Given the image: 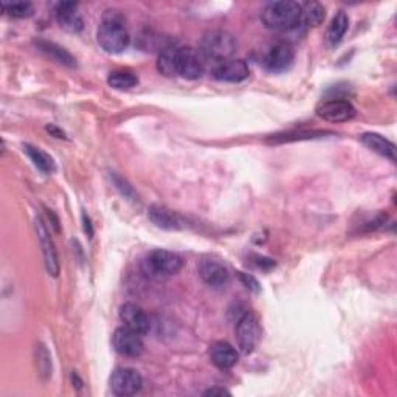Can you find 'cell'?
Listing matches in <instances>:
<instances>
[{"label": "cell", "mask_w": 397, "mask_h": 397, "mask_svg": "<svg viewBox=\"0 0 397 397\" xmlns=\"http://www.w3.org/2000/svg\"><path fill=\"white\" fill-rule=\"evenodd\" d=\"M97 39L99 47L107 53L118 55L125 52L131 42V36L123 16L117 11H106L98 27Z\"/></svg>", "instance_id": "1"}, {"label": "cell", "mask_w": 397, "mask_h": 397, "mask_svg": "<svg viewBox=\"0 0 397 397\" xmlns=\"http://www.w3.org/2000/svg\"><path fill=\"white\" fill-rule=\"evenodd\" d=\"M263 24L273 32L295 30L302 22V6L293 0H279L265 6L261 14Z\"/></svg>", "instance_id": "2"}, {"label": "cell", "mask_w": 397, "mask_h": 397, "mask_svg": "<svg viewBox=\"0 0 397 397\" xmlns=\"http://www.w3.org/2000/svg\"><path fill=\"white\" fill-rule=\"evenodd\" d=\"M236 48V38L225 30H208L200 39V53L216 64L232 60Z\"/></svg>", "instance_id": "3"}, {"label": "cell", "mask_w": 397, "mask_h": 397, "mask_svg": "<svg viewBox=\"0 0 397 397\" xmlns=\"http://www.w3.org/2000/svg\"><path fill=\"white\" fill-rule=\"evenodd\" d=\"M183 259L180 258L174 251L169 250H154L144 258L143 269L151 278L163 279L169 278L172 275L182 270Z\"/></svg>", "instance_id": "4"}, {"label": "cell", "mask_w": 397, "mask_h": 397, "mask_svg": "<svg viewBox=\"0 0 397 397\" xmlns=\"http://www.w3.org/2000/svg\"><path fill=\"white\" fill-rule=\"evenodd\" d=\"M236 340L242 354H251L261 340V328L255 314L245 312L236 323Z\"/></svg>", "instance_id": "5"}, {"label": "cell", "mask_w": 397, "mask_h": 397, "mask_svg": "<svg viewBox=\"0 0 397 397\" xmlns=\"http://www.w3.org/2000/svg\"><path fill=\"white\" fill-rule=\"evenodd\" d=\"M36 227V233H38V239H39V245L42 249V255H44V264L46 269L52 277H57L60 275V258H57V251L55 247V242L52 239V235H50L48 228L46 225L44 219L38 216L34 222Z\"/></svg>", "instance_id": "6"}, {"label": "cell", "mask_w": 397, "mask_h": 397, "mask_svg": "<svg viewBox=\"0 0 397 397\" xmlns=\"http://www.w3.org/2000/svg\"><path fill=\"white\" fill-rule=\"evenodd\" d=\"M143 377L139 371L132 368H120L111 375V389L113 394L127 397L134 396L141 389Z\"/></svg>", "instance_id": "7"}, {"label": "cell", "mask_w": 397, "mask_h": 397, "mask_svg": "<svg viewBox=\"0 0 397 397\" xmlns=\"http://www.w3.org/2000/svg\"><path fill=\"white\" fill-rule=\"evenodd\" d=\"M356 107L346 99H328L316 107V115L329 123H344L356 117Z\"/></svg>", "instance_id": "8"}, {"label": "cell", "mask_w": 397, "mask_h": 397, "mask_svg": "<svg viewBox=\"0 0 397 397\" xmlns=\"http://www.w3.org/2000/svg\"><path fill=\"white\" fill-rule=\"evenodd\" d=\"M199 275L205 284L214 288L225 287L230 283L228 267L214 258L202 259L199 264Z\"/></svg>", "instance_id": "9"}, {"label": "cell", "mask_w": 397, "mask_h": 397, "mask_svg": "<svg viewBox=\"0 0 397 397\" xmlns=\"http://www.w3.org/2000/svg\"><path fill=\"white\" fill-rule=\"evenodd\" d=\"M295 60V50L291 44L279 42L273 46L264 57V67L270 74H283V71L292 67Z\"/></svg>", "instance_id": "10"}, {"label": "cell", "mask_w": 397, "mask_h": 397, "mask_svg": "<svg viewBox=\"0 0 397 397\" xmlns=\"http://www.w3.org/2000/svg\"><path fill=\"white\" fill-rule=\"evenodd\" d=\"M112 344L117 352L126 357H139L144 349L141 335L129 328H118L112 335Z\"/></svg>", "instance_id": "11"}, {"label": "cell", "mask_w": 397, "mask_h": 397, "mask_svg": "<svg viewBox=\"0 0 397 397\" xmlns=\"http://www.w3.org/2000/svg\"><path fill=\"white\" fill-rule=\"evenodd\" d=\"M202 75H204V62H202L197 50L191 47H179L177 76L199 79Z\"/></svg>", "instance_id": "12"}, {"label": "cell", "mask_w": 397, "mask_h": 397, "mask_svg": "<svg viewBox=\"0 0 397 397\" xmlns=\"http://www.w3.org/2000/svg\"><path fill=\"white\" fill-rule=\"evenodd\" d=\"M213 75L218 81L223 83H241L250 75V69L244 60H227L216 64L213 69Z\"/></svg>", "instance_id": "13"}, {"label": "cell", "mask_w": 397, "mask_h": 397, "mask_svg": "<svg viewBox=\"0 0 397 397\" xmlns=\"http://www.w3.org/2000/svg\"><path fill=\"white\" fill-rule=\"evenodd\" d=\"M120 319L126 328L140 335H146L151 329L149 316L140 306L134 305V302H126V305L120 307Z\"/></svg>", "instance_id": "14"}, {"label": "cell", "mask_w": 397, "mask_h": 397, "mask_svg": "<svg viewBox=\"0 0 397 397\" xmlns=\"http://www.w3.org/2000/svg\"><path fill=\"white\" fill-rule=\"evenodd\" d=\"M55 18L60 27L69 33H79L84 28L81 13L74 2L57 4L55 6Z\"/></svg>", "instance_id": "15"}, {"label": "cell", "mask_w": 397, "mask_h": 397, "mask_svg": "<svg viewBox=\"0 0 397 397\" xmlns=\"http://www.w3.org/2000/svg\"><path fill=\"white\" fill-rule=\"evenodd\" d=\"M210 357L211 362L218 366L219 370H230V368H233L239 362V352L227 342L214 343L210 349Z\"/></svg>", "instance_id": "16"}, {"label": "cell", "mask_w": 397, "mask_h": 397, "mask_svg": "<svg viewBox=\"0 0 397 397\" xmlns=\"http://www.w3.org/2000/svg\"><path fill=\"white\" fill-rule=\"evenodd\" d=\"M360 140H362L365 146L370 148L372 153L385 157L391 162H396L394 143L389 141L388 139H385V137H382L380 134H375V132H366V134L360 137Z\"/></svg>", "instance_id": "17"}, {"label": "cell", "mask_w": 397, "mask_h": 397, "mask_svg": "<svg viewBox=\"0 0 397 397\" xmlns=\"http://www.w3.org/2000/svg\"><path fill=\"white\" fill-rule=\"evenodd\" d=\"M149 219L151 222L157 225L158 228H163V230H180L182 228V219L179 218V216L168 210L166 207L162 205H153L149 208Z\"/></svg>", "instance_id": "18"}, {"label": "cell", "mask_w": 397, "mask_h": 397, "mask_svg": "<svg viewBox=\"0 0 397 397\" xmlns=\"http://www.w3.org/2000/svg\"><path fill=\"white\" fill-rule=\"evenodd\" d=\"M36 46H38V48L41 50L42 53H46L47 56L52 57V60H55L56 62L62 64V66L76 67V60H75L74 56H71V53L69 52V50L55 44V42L39 39L38 42H36Z\"/></svg>", "instance_id": "19"}, {"label": "cell", "mask_w": 397, "mask_h": 397, "mask_svg": "<svg viewBox=\"0 0 397 397\" xmlns=\"http://www.w3.org/2000/svg\"><path fill=\"white\" fill-rule=\"evenodd\" d=\"M349 27V18L344 11H338L334 19L330 20V24L326 30V42L330 47H335L342 42L344 38L346 32H348Z\"/></svg>", "instance_id": "20"}, {"label": "cell", "mask_w": 397, "mask_h": 397, "mask_svg": "<svg viewBox=\"0 0 397 397\" xmlns=\"http://www.w3.org/2000/svg\"><path fill=\"white\" fill-rule=\"evenodd\" d=\"M177 56L179 47H165L157 60V70L165 76H177Z\"/></svg>", "instance_id": "21"}, {"label": "cell", "mask_w": 397, "mask_h": 397, "mask_svg": "<svg viewBox=\"0 0 397 397\" xmlns=\"http://www.w3.org/2000/svg\"><path fill=\"white\" fill-rule=\"evenodd\" d=\"M25 154L30 157V160L39 171L44 172V174H52L56 169V165L53 162V158L50 157L46 151H42L41 148H36L33 144H24Z\"/></svg>", "instance_id": "22"}, {"label": "cell", "mask_w": 397, "mask_h": 397, "mask_svg": "<svg viewBox=\"0 0 397 397\" xmlns=\"http://www.w3.org/2000/svg\"><path fill=\"white\" fill-rule=\"evenodd\" d=\"M107 83L117 90H129L135 88L137 83H139V78L129 70H115L107 78Z\"/></svg>", "instance_id": "23"}, {"label": "cell", "mask_w": 397, "mask_h": 397, "mask_svg": "<svg viewBox=\"0 0 397 397\" xmlns=\"http://www.w3.org/2000/svg\"><path fill=\"white\" fill-rule=\"evenodd\" d=\"M36 366H38V371L41 374V377L47 380L52 377V371H53V366H52V356H50V352L47 351V348L44 344H38L36 346Z\"/></svg>", "instance_id": "24"}, {"label": "cell", "mask_w": 397, "mask_h": 397, "mask_svg": "<svg viewBox=\"0 0 397 397\" xmlns=\"http://www.w3.org/2000/svg\"><path fill=\"white\" fill-rule=\"evenodd\" d=\"M324 16H326V10L321 4L312 2L302 8V22L309 27H319L324 20Z\"/></svg>", "instance_id": "25"}, {"label": "cell", "mask_w": 397, "mask_h": 397, "mask_svg": "<svg viewBox=\"0 0 397 397\" xmlns=\"http://www.w3.org/2000/svg\"><path fill=\"white\" fill-rule=\"evenodd\" d=\"M330 132L324 131H306V132H287L281 135H272L269 143H288V141H297V140H309V139H320V137L328 135Z\"/></svg>", "instance_id": "26"}, {"label": "cell", "mask_w": 397, "mask_h": 397, "mask_svg": "<svg viewBox=\"0 0 397 397\" xmlns=\"http://www.w3.org/2000/svg\"><path fill=\"white\" fill-rule=\"evenodd\" d=\"M4 10L8 13L11 18L24 19V18H30L33 14V5L28 4V2L4 4Z\"/></svg>", "instance_id": "27"}, {"label": "cell", "mask_w": 397, "mask_h": 397, "mask_svg": "<svg viewBox=\"0 0 397 397\" xmlns=\"http://www.w3.org/2000/svg\"><path fill=\"white\" fill-rule=\"evenodd\" d=\"M112 180H113L115 186L118 188L123 196L127 197V199H131V200H139V196H137V194H135L134 188H132L131 185H129L125 179L120 177V176L117 174V172H112Z\"/></svg>", "instance_id": "28"}, {"label": "cell", "mask_w": 397, "mask_h": 397, "mask_svg": "<svg viewBox=\"0 0 397 397\" xmlns=\"http://www.w3.org/2000/svg\"><path fill=\"white\" fill-rule=\"evenodd\" d=\"M239 279L242 281V284L249 288V291L251 292H255L258 293L259 291H261V286H259L258 283V279L255 277H251L249 275V273H244V272H239Z\"/></svg>", "instance_id": "29"}, {"label": "cell", "mask_w": 397, "mask_h": 397, "mask_svg": "<svg viewBox=\"0 0 397 397\" xmlns=\"http://www.w3.org/2000/svg\"><path fill=\"white\" fill-rule=\"evenodd\" d=\"M255 258L258 261V265L261 267V269H270V267H275V263H273L272 259H265L263 256H255Z\"/></svg>", "instance_id": "30"}, {"label": "cell", "mask_w": 397, "mask_h": 397, "mask_svg": "<svg viewBox=\"0 0 397 397\" xmlns=\"http://www.w3.org/2000/svg\"><path fill=\"white\" fill-rule=\"evenodd\" d=\"M223 396V394H230V391L228 389H225V388H210L208 389V391H205L204 393V396Z\"/></svg>", "instance_id": "31"}, {"label": "cell", "mask_w": 397, "mask_h": 397, "mask_svg": "<svg viewBox=\"0 0 397 397\" xmlns=\"http://www.w3.org/2000/svg\"><path fill=\"white\" fill-rule=\"evenodd\" d=\"M47 131L50 132V134H53L56 139H66V135H64V132L61 131V129H57L55 125H50V126H47Z\"/></svg>", "instance_id": "32"}, {"label": "cell", "mask_w": 397, "mask_h": 397, "mask_svg": "<svg viewBox=\"0 0 397 397\" xmlns=\"http://www.w3.org/2000/svg\"><path fill=\"white\" fill-rule=\"evenodd\" d=\"M83 218H84V222H85V223H84L85 232H89V235L92 236V235H93V232H92V225H90V219H89V216H85V214H84Z\"/></svg>", "instance_id": "33"}]
</instances>
